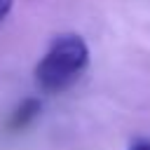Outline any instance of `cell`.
<instances>
[{"mask_svg": "<svg viewBox=\"0 0 150 150\" xmlns=\"http://www.w3.org/2000/svg\"><path fill=\"white\" fill-rule=\"evenodd\" d=\"M89 63V49L87 42L75 33H63L54 38L45 56L35 66V82L47 94L66 91L70 84L77 82V77L84 73Z\"/></svg>", "mask_w": 150, "mask_h": 150, "instance_id": "1", "label": "cell"}, {"mask_svg": "<svg viewBox=\"0 0 150 150\" xmlns=\"http://www.w3.org/2000/svg\"><path fill=\"white\" fill-rule=\"evenodd\" d=\"M38 112H40V101L26 98V101L14 110V115H12V120H9V127H12V129H21V127L30 124V122L38 117Z\"/></svg>", "mask_w": 150, "mask_h": 150, "instance_id": "2", "label": "cell"}, {"mask_svg": "<svg viewBox=\"0 0 150 150\" xmlns=\"http://www.w3.org/2000/svg\"><path fill=\"white\" fill-rule=\"evenodd\" d=\"M129 150H150V138H136V141H131Z\"/></svg>", "mask_w": 150, "mask_h": 150, "instance_id": "3", "label": "cell"}, {"mask_svg": "<svg viewBox=\"0 0 150 150\" xmlns=\"http://www.w3.org/2000/svg\"><path fill=\"white\" fill-rule=\"evenodd\" d=\"M12 2L14 0H0V21L9 14V9H12Z\"/></svg>", "mask_w": 150, "mask_h": 150, "instance_id": "4", "label": "cell"}]
</instances>
